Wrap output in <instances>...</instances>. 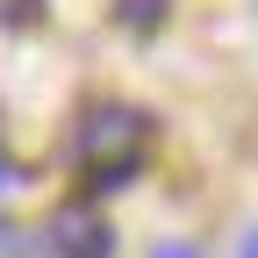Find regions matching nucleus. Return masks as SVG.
<instances>
[{"label":"nucleus","instance_id":"nucleus-3","mask_svg":"<svg viewBox=\"0 0 258 258\" xmlns=\"http://www.w3.org/2000/svg\"><path fill=\"white\" fill-rule=\"evenodd\" d=\"M115 22L122 29H158L165 22V0H115Z\"/></svg>","mask_w":258,"mask_h":258},{"label":"nucleus","instance_id":"nucleus-5","mask_svg":"<svg viewBox=\"0 0 258 258\" xmlns=\"http://www.w3.org/2000/svg\"><path fill=\"white\" fill-rule=\"evenodd\" d=\"M15 186H22V172L8 165V158H0V194H15Z\"/></svg>","mask_w":258,"mask_h":258},{"label":"nucleus","instance_id":"nucleus-1","mask_svg":"<svg viewBox=\"0 0 258 258\" xmlns=\"http://www.w3.org/2000/svg\"><path fill=\"white\" fill-rule=\"evenodd\" d=\"M72 151H79V165L101 179V186H122L129 172L144 165V151H151V115L122 108V101H101V108H86V115H79Z\"/></svg>","mask_w":258,"mask_h":258},{"label":"nucleus","instance_id":"nucleus-8","mask_svg":"<svg viewBox=\"0 0 258 258\" xmlns=\"http://www.w3.org/2000/svg\"><path fill=\"white\" fill-rule=\"evenodd\" d=\"M0 15H8V0H0Z\"/></svg>","mask_w":258,"mask_h":258},{"label":"nucleus","instance_id":"nucleus-2","mask_svg":"<svg viewBox=\"0 0 258 258\" xmlns=\"http://www.w3.org/2000/svg\"><path fill=\"white\" fill-rule=\"evenodd\" d=\"M50 251L57 258H108L115 251V230L93 208H57L50 215Z\"/></svg>","mask_w":258,"mask_h":258},{"label":"nucleus","instance_id":"nucleus-6","mask_svg":"<svg viewBox=\"0 0 258 258\" xmlns=\"http://www.w3.org/2000/svg\"><path fill=\"white\" fill-rule=\"evenodd\" d=\"M237 258H258V230H251V237H244V251H237Z\"/></svg>","mask_w":258,"mask_h":258},{"label":"nucleus","instance_id":"nucleus-4","mask_svg":"<svg viewBox=\"0 0 258 258\" xmlns=\"http://www.w3.org/2000/svg\"><path fill=\"white\" fill-rule=\"evenodd\" d=\"M151 258H208L201 244H151Z\"/></svg>","mask_w":258,"mask_h":258},{"label":"nucleus","instance_id":"nucleus-7","mask_svg":"<svg viewBox=\"0 0 258 258\" xmlns=\"http://www.w3.org/2000/svg\"><path fill=\"white\" fill-rule=\"evenodd\" d=\"M0 251H8V222H0Z\"/></svg>","mask_w":258,"mask_h":258}]
</instances>
